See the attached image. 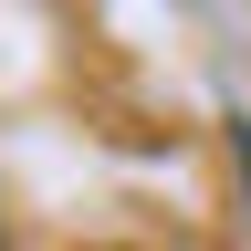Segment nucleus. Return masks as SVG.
Listing matches in <instances>:
<instances>
[{"label": "nucleus", "mask_w": 251, "mask_h": 251, "mask_svg": "<svg viewBox=\"0 0 251 251\" xmlns=\"http://www.w3.org/2000/svg\"><path fill=\"white\" fill-rule=\"evenodd\" d=\"M230 147H241V178H251V126H230Z\"/></svg>", "instance_id": "1"}]
</instances>
